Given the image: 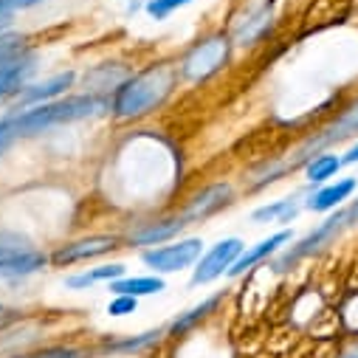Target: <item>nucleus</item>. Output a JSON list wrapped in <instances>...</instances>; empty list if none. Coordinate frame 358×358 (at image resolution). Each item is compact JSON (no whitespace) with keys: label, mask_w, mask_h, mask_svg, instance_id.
I'll return each instance as SVG.
<instances>
[{"label":"nucleus","mask_w":358,"mask_h":358,"mask_svg":"<svg viewBox=\"0 0 358 358\" xmlns=\"http://www.w3.org/2000/svg\"><path fill=\"white\" fill-rule=\"evenodd\" d=\"M108 108V99L96 96V94H87V96H68V99H54L45 105H34L12 119H6L12 136H37L45 133L57 124H71L79 119H91L96 113H102Z\"/></svg>","instance_id":"1"},{"label":"nucleus","mask_w":358,"mask_h":358,"mask_svg":"<svg viewBox=\"0 0 358 358\" xmlns=\"http://www.w3.org/2000/svg\"><path fill=\"white\" fill-rule=\"evenodd\" d=\"M172 85H175V73L166 65L150 68L138 76H130L119 91L113 94V116L116 119H141L147 113H152L169 94H172Z\"/></svg>","instance_id":"2"},{"label":"nucleus","mask_w":358,"mask_h":358,"mask_svg":"<svg viewBox=\"0 0 358 358\" xmlns=\"http://www.w3.org/2000/svg\"><path fill=\"white\" fill-rule=\"evenodd\" d=\"M344 231H350V223H347V209H336L327 220H322L313 231H308L302 240H296L280 259H277V271H288L291 265H296L299 259L305 257H313L319 251H324L327 245H333Z\"/></svg>","instance_id":"3"},{"label":"nucleus","mask_w":358,"mask_h":358,"mask_svg":"<svg viewBox=\"0 0 358 358\" xmlns=\"http://www.w3.org/2000/svg\"><path fill=\"white\" fill-rule=\"evenodd\" d=\"M229 37L223 34H215V37H206L203 43H198L181 62V73L189 79V82H203L209 79L212 73H217L226 59H229Z\"/></svg>","instance_id":"4"},{"label":"nucleus","mask_w":358,"mask_h":358,"mask_svg":"<svg viewBox=\"0 0 358 358\" xmlns=\"http://www.w3.org/2000/svg\"><path fill=\"white\" fill-rule=\"evenodd\" d=\"M203 257V243L201 237H187V240H178L152 251H144V265H150L152 271L158 274H175V271H184V268L195 265Z\"/></svg>","instance_id":"5"},{"label":"nucleus","mask_w":358,"mask_h":358,"mask_svg":"<svg viewBox=\"0 0 358 358\" xmlns=\"http://www.w3.org/2000/svg\"><path fill=\"white\" fill-rule=\"evenodd\" d=\"M243 240L237 237H226L220 243H215L201 259H198V268L192 274V285H209L215 280H220L223 274H229V268L237 262V257L243 254Z\"/></svg>","instance_id":"6"},{"label":"nucleus","mask_w":358,"mask_h":358,"mask_svg":"<svg viewBox=\"0 0 358 358\" xmlns=\"http://www.w3.org/2000/svg\"><path fill=\"white\" fill-rule=\"evenodd\" d=\"M231 198H234V189H231V184H209L206 189H201L181 212H178V217L184 220V226H189V223H203V220H209L212 215H217L220 209H226L229 203H231Z\"/></svg>","instance_id":"7"},{"label":"nucleus","mask_w":358,"mask_h":358,"mask_svg":"<svg viewBox=\"0 0 358 358\" xmlns=\"http://www.w3.org/2000/svg\"><path fill=\"white\" fill-rule=\"evenodd\" d=\"M122 237L116 234H94V237H85V240H73V243H65L59 245L54 254H51V262L57 268H68L73 262H82V259H94V257H102L113 248H119Z\"/></svg>","instance_id":"8"},{"label":"nucleus","mask_w":358,"mask_h":358,"mask_svg":"<svg viewBox=\"0 0 358 358\" xmlns=\"http://www.w3.org/2000/svg\"><path fill=\"white\" fill-rule=\"evenodd\" d=\"M358 189V181L355 178H341L336 184H324L322 189L310 192L308 201H305V209L308 212H316V215H324V212H336L344 206V201H350Z\"/></svg>","instance_id":"9"},{"label":"nucleus","mask_w":358,"mask_h":358,"mask_svg":"<svg viewBox=\"0 0 358 358\" xmlns=\"http://www.w3.org/2000/svg\"><path fill=\"white\" fill-rule=\"evenodd\" d=\"M294 240V234L291 231H277V234H271V237H265V240H259L257 245H251V248H245L240 257H237V262L229 268V277H243L245 271H251L254 265H259L262 259H268V257H274L282 245H288Z\"/></svg>","instance_id":"10"},{"label":"nucleus","mask_w":358,"mask_h":358,"mask_svg":"<svg viewBox=\"0 0 358 358\" xmlns=\"http://www.w3.org/2000/svg\"><path fill=\"white\" fill-rule=\"evenodd\" d=\"M352 136H358V99L350 108H344L319 136H313L308 141V147L316 150V147H327V144H336V141H347Z\"/></svg>","instance_id":"11"},{"label":"nucleus","mask_w":358,"mask_h":358,"mask_svg":"<svg viewBox=\"0 0 358 358\" xmlns=\"http://www.w3.org/2000/svg\"><path fill=\"white\" fill-rule=\"evenodd\" d=\"M223 299H226V294H223V291H217V294L206 296L203 302H198L195 308H189V310H184V313H178V316L169 322L166 333H169V336H187V333H189V330H195L203 319H209V316L223 305Z\"/></svg>","instance_id":"12"},{"label":"nucleus","mask_w":358,"mask_h":358,"mask_svg":"<svg viewBox=\"0 0 358 358\" xmlns=\"http://www.w3.org/2000/svg\"><path fill=\"white\" fill-rule=\"evenodd\" d=\"M73 71H65V73H57V76H48L37 85H26V91L20 94V105H45V102H54L59 94H65L68 87L73 85Z\"/></svg>","instance_id":"13"},{"label":"nucleus","mask_w":358,"mask_h":358,"mask_svg":"<svg viewBox=\"0 0 358 358\" xmlns=\"http://www.w3.org/2000/svg\"><path fill=\"white\" fill-rule=\"evenodd\" d=\"M184 229V220L181 217H164V220H152V223H144L141 229H136L130 234V243L133 245H161L166 240H172L178 231Z\"/></svg>","instance_id":"14"},{"label":"nucleus","mask_w":358,"mask_h":358,"mask_svg":"<svg viewBox=\"0 0 358 358\" xmlns=\"http://www.w3.org/2000/svg\"><path fill=\"white\" fill-rule=\"evenodd\" d=\"M31 71H34V57L31 54L9 59V62H0V99H6L15 91H20Z\"/></svg>","instance_id":"15"},{"label":"nucleus","mask_w":358,"mask_h":358,"mask_svg":"<svg viewBox=\"0 0 358 358\" xmlns=\"http://www.w3.org/2000/svg\"><path fill=\"white\" fill-rule=\"evenodd\" d=\"M45 262H48V257L40 254V251H26V254L9 257V259H0V280H23V277H31V274L40 271Z\"/></svg>","instance_id":"16"},{"label":"nucleus","mask_w":358,"mask_h":358,"mask_svg":"<svg viewBox=\"0 0 358 358\" xmlns=\"http://www.w3.org/2000/svg\"><path fill=\"white\" fill-rule=\"evenodd\" d=\"M166 285L161 277H122L116 282H110V291L116 296H152V294H161Z\"/></svg>","instance_id":"17"},{"label":"nucleus","mask_w":358,"mask_h":358,"mask_svg":"<svg viewBox=\"0 0 358 358\" xmlns=\"http://www.w3.org/2000/svg\"><path fill=\"white\" fill-rule=\"evenodd\" d=\"M124 277V265L122 262H110V265H99V268H91V271H85V274H76V277H68V288L73 291H85V288H91L96 282H116Z\"/></svg>","instance_id":"18"},{"label":"nucleus","mask_w":358,"mask_h":358,"mask_svg":"<svg viewBox=\"0 0 358 358\" xmlns=\"http://www.w3.org/2000/svg\"><path fill=\"white\" fill-rule=\"evenodd\" d=\"M341 166H344V161L338 155H333V152H316L305 164V178H308V184H327L330 178L338 175Z\"/></svg>","instance_id":"19"},{"label":"nucleus","mask_w":358,"mask_h":358,"mask_svg":"<svg viewBox=\"0 0 358 358\" xmlns=\"http://www.w3.org/2000/svg\"><path fill=\"white\" fill-rule=\"evenodd\" d=\"M299 203L296 198H282V201H274V203H268V206H259L251 212V220L254 223H291L296 215H299Z\"/></svg>","instance_id":"20"},{"label":"nucleus","mask_w":358,"mask_h":358,"mask_svg":"<svg viewBox=\"0 0 358 358\" xmlns=\"http://www.w3.org/2000/svg\"><path fill=\"white\" fill-rule=\"evenodd\" d=\"M161 336H164V330H150V333H141V336H127V338H119V341H108V350L110 352H141V350L158 344Z\"/></svg>","instance_id":"21"},{"label":"nucleus","mask_w":358,"mask_h":358,"mask_svg":"<svg viewBox=\"0 0 358 358\" xmlns=\"http://www.w3.org/2000/svg\"><path fill=\"white\" fill-rule=\"evenodd\" d=\"M268 23H271V15H268V9L251 15V17L245 20V26L237 31V43H240V45H251L257 37H262V31L268 29Z\"/></svg>","instance_id":"22"},{"label":"nucleus","mask_w":358,"mask_h":358,"mask_svg":"<svg viewBox=\"0 0 358 358\" xmlns=\"http://www.w3.org/2000/svg\"><path fill=\"white\" fill-rule=\"evenodd\" d=\"M26 251H34L29 237L0 229V259H9V257H17V254H26Z\"/></svg>","instance_id":"23"},{"label":"nucleus","mask_w":358,"mask_h":358,"mask_svg":"<svg viewBox=\"0 0 358 358\" xmlns=\"http://www.w3.org/2000/svg\"><path fill=\"white\" fill-rule=\"evenodd\" d=\"M338 322L347 333H358V291L347 294V299L338 308Z\"/></svg>","instance_id":"24"},{"label":"nucleus","mask_w":358,"mask_h":358,"mask_svg":"<svg viewBox=\"0 0 358 358\" xmlns=\"http://www.w3.org/2000/svg\"><path fill=\"white\" fill-rule=\"evenodd\" d=\"M26 54H31V51H29L23 37L0 34V62H9V59H17V57H26Z\"/></svg>","instance_id":"25"},{"label":"nucleus","mask_w":358,"mask_h":358,"mask_svg":"<svg viewBox=\"0 0 358 358\" xmlns=\"http://www.w3.org/2000/svg\"><path fill=\"white\" fill-rule=\"evenodd\" d=\"M192 0H147V15L155 20H166L172 12L189 6Z\"/></svg>","instance_id":"26"},{"label":"nucleus","mask_w":358,"mask_h":358,"mask_svg":"<svg viewBox=\"0 0 358 358\" xmlns=\"http://www.w3.org/2000/svg\"><path fill=\"white\" fill-rule=\"evenodd\" d=\"M136 308H138L136 296H113L108 305V313L110 316H127V313H136Z\"/></svg>","instance_id":"27"},{"label":"nucleus","mask_w":358,"mask_h":358,"mask_svg":"<svg viewBox=\"0 0 358 358\" xmlns=\"http://www.w3.org/2000/svg\"><path fill=\"white\" fill-rule=\"evenodd\" d=\"M34 358H85V352L76 347H51V350L37 352Z\"/></svg>","instance_id":"28"},{"label":"nucleus","mask_w":358,"mask_h":358,"mask_svg":"<svg viewBox=\"0 0 358 358\" xmlns=\"http://www.w3.org/2000/svg\"><path fill=\"white\" fill-rule=\"evenodd\" d=\"M12 15H15V9H12V3H9V0H0V34H3V29L9 26Z\"/></svg>","instance_id":"29"},{"label":"nucleus","mask_w":358,"mask_h":358,"mask_svg":"<svg viewBox=\"0 0 358 358\" xmlns=\"http://www.w3.org/2000/svg\"><path fill=\"white\" fill-rule=\"evenodd\" d=\"M347 223H350V229H355V226H358V198L347 206Z\"/></svg>","instance_id":"30"},{"label":"nucleus","mask_w":358,"mask_h":358,"mask_svg":"<svg viewBox=\"0 0 358 358\" xmlns=\"http://www.w3.org/2000/svg\"><path fill=\"white\" fill-rule=\"evenodd\" d=\"M9 3H12V9L17 12V9H31V6L43 3V0H9Z\"/></svg>","instance_id":"31"},{"label":"nucleus","mask_w":358,"mask_h":358,"mask_svg":"<svg viewBox=\"0 0 358 358\" xmlns=\"http://www.w3.org/2000/svg\"><path fill=\"white\" fill-rule=\"evenodd\" d=\"M341 161H344V164H358V141L344 152V158H341Z\"/></svg>","instance_id":"32"},{"label":"nucleus","mask_w":358,"mask_h":358,"mask_svg":"<svg viewBox=\"0 0 358 358\" xmlns=\"http://www.w3.org/2000/svg\"><path fill=\"white\" fill-rule=\"evenodd\" d=\"M338 358H358V352H344V355H338Z\"/></svg>","instance_id":"33"},{"label":"nucleus","mask_w":358,"mask_h":358,"mask_svg":"<svg viewBox=\"0 0 358 358\" xmlns=\"http://www.w3.org/2000/svg\"><path fill=\"white\" fill-rule=\"evenodd\" d=\"M3 313H6V308H3V305H0V316H3Z\"/></svg>","instance_id":"34"}]
</instances>
